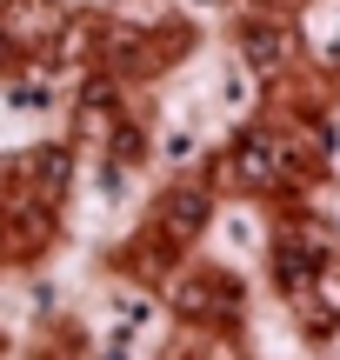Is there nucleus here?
Segmentation results:
<instances>
[{"label":"nucleus","instance_id":"nucleus-1","mask_svg":"<svg viewBox=\"0 0 340 360\" xmlns=\"http://www.w3.org/2000/svg\"><path fill=\"white\" fill-rule=\"evenodd\" d=\"M320 267H327V254H314V247H280V254H274V281L287 287V294H301Z\"/></svg>","mask_w":340,"mask_h":360},{"label":"nucleus","instance_id":"nucleus-2","mask_svg":"<svg viewBox=\"0 0 340 360\" xmlns=\"http://www.w3.org/2000/svg\"><path fill=\"white\" fill-rule=\"evenodd\" d=\"M274 167H280V147H274V141H261V134L240 141V154H234V174H240V180L261 187V180H274Z\"/></svg>","mask_w":340,"mask_h":360},{"label":"nucleus","instance_id":"nucleus-3","mask_svg":"<svg viewBox=\"0 0 340 360\" xmlns=\"http://www.w3.org/2000/svg\"><path fill=\"white\" fill-rule=\"evenodd\" d=\"M207 220V193H174V214H167V247L187 240V233Z\"/></svg>","mask_w":340,"mask_h":360},{"label":"nucleus","instance_id":"nucleus-4","mask_svg":"<svg viewBox=\"0 0 340 360\" xmlns=\"http://www.w3.org/2000/svg\"><path fill=\"white\" fill-rule=\"evenodd\" d=\"M247 60L254 67H280V27H247Z\"/></svg>","mask_w":340,"mask_h":360}]
</instances>
